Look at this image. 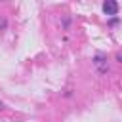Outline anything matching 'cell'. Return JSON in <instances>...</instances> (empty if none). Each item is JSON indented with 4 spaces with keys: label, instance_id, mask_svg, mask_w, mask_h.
<instances>
[{
    "label": "cell",
    "instance_id": "3",
    "mask_svg": "<svg viewBox=\"0 0 122 122\" xmlns=\"http://www.w3.org/2000/svg\"><path fill=\"white\" fill-rule=\"evenodd\" d=\"M118 61H120V63H122V55H118Z\"/></svg>",
    "mask_w": 122,
    "mask_h": 122
},
{
    "label": "cell",
    "instance_id": "1",
    "mask_svg": "<svg viewBox=\"0 0 122 122\" xmlns=\"http://www.w3.org/2000/svg\"><path fill=\"white\" fill-rule=\"evenodd\" d=\"M103 11H105L107 15H116V13H118V4H116L114 0H107V2L103 4Z\"/></svg>",
    "mask_w": 122,
    "mask_h": 122
},
{
    "label": "cell",
    "instance_id": "2",
    "mask_svg": "<svg viewBox=\"0 0 122 122\" xmlns=\"http://www.w3.org/2000/svg\"><path fill=\"white\" fill-rule=\"evenodd\" d=\"M95 67H99L101 71H107V67H105V63H103V55H97V57H95Z\"/></svg>",
    "mask_w": 122,
    "mask_h": 122
},
{
    "label": "cell",
    "instance_id": "4",
    "mask_svg": "<svg viewBox=\"0 0 122 122\" xmlns=\"http://www.w3.org/2000/svg\"><path fill=\"white\" fill-rule=\"evenodd\" d=\"M0 109H4V103H2V101H0Z\"/></svg>",
    "mask_w": 122,
    "mask_h": 122
}]
</instances>
